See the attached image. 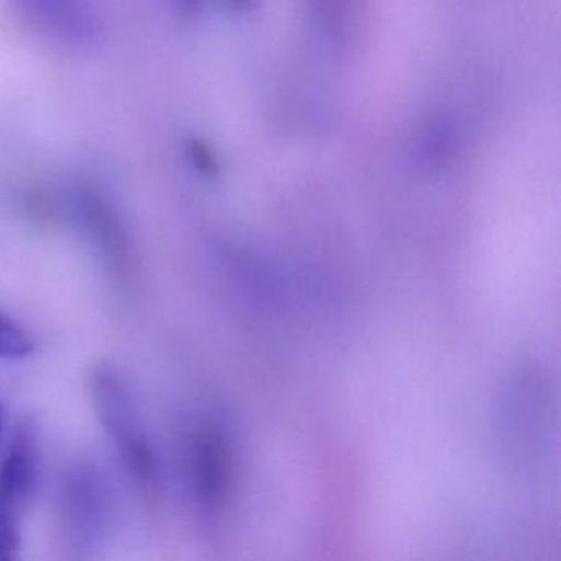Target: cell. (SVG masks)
Returning a JSON list of instances; mask_svg holds the SVG:
<instances>
[{
  "instance_id": "1",
  "label": "cell",
  "mask_w": 561,
  "mask_h": 561,
  "mask_svg": "<svg viewBox=\"0 0 561 561\" xmlns=\"http://www.w3.org/2000/svg\"><path fill=\"white\" fill-rule=\"evenodd\" d=\"M93 399L130 478L142 488H156L159 481L157 455L123 377L111 367L98 369L93 377Z\"/></svg>"
},
{
  "instance_id": "2",
  "label": "cell",
  "mask_w": 561,
  "mask_h": 561,
  "mask_svg": "<svg viewBox=\"0 0 561 561\" xmlns=\"http://www.w3.org/2000/svg\"><path fill=\"white\" fill-rule=\"evenodd\" d=\"M68 209L110 274L119 284L133 285L137 255L129 229L114 203L96 186L77 183L68 192Z\"/></svg>"
},
{
  "instance_id": "3",
  "label": "cell",
  "mask_w": 561,
  "mask_h": 561,
  "mask_svg": "<svg viewBox=\"0 0 561 561\" xmlns=\"http://www.w3.org/2000/svg\"><path fill=\"white\" fill-rule=\"evenodd\" d=\"M38 446L34 426L18 430L0 465V561L18 558L22 522L38 484Z\"/></svg>"
},
{
  "instance_id": "4",
  "label": "cell",
  "mask_w": 561,
  "mask_h": 561,
  "mask_svg": "<svg viewBox=\"0 0 561 561\" xmlns=\"http://www.w3.org/2000/svg\"><path fill=\"white\" fill-rule=\"evenodd\" d=\"M113 517V494L104 476L93 466L68 472L61 488V520L71 543L93 548L106 537Z\"/></svg>"
},
{
  "instance_id": "5",
  "label": "cell",
  "mask_w": 561,
  "mask_h": 561,
  "mask_svg": "<svg viewBox=\"0 0 561 561\" xmlns=\"http://www.w3.org/2000/svg\"><path fill=\"white\" fill-rule=\"evenodd\" d=\"M228 438L216 426H199L190 439V472L198 507L215 515L231 492L232 458Z\"/></svg>"
},
{
  "instance_id": "6",
  "label": "cell",
  "mask_w": 561,
  "mask_h": 561,
  "mask_svg": "<svg viewBox=\"0 0 561 561\" xmlns=\"http://www.w3.org/2000/svg\"><path fill=\"white\" fill-rule=\"evenodd\" d=\"M48 31L65 37L81 41L91 31L90 15L84 9L83 0H22Z\"/></svg>"
},
{
  "instance_id": "7",
  "label": "cell",
  "mask_w": 561,
  "mask_h": 561,
  "mask_svg": "<svg viewBox=\"0 0 561 561\" xmlns=\"http://www.w3.org/2000/svg\"><path fill=\"white\" fill-rule=\"evenodd\" d=\"M35 350L31 334L0 311V357L18 360L27 357Z\"/></svg>"
},
{
  "instance_id": "8",
  "label": "cell",
  "mask_w": 561,
  "mask_h": 561,
  "mask_svg": "<svg viewBox=\"0 0 561 561\" xmlns=\"http://www.w3.org/2000/svg\"><path fill=\"white\" fill-rule=\"evenodd\" d=\"M185 152L193 169L199 175L206 176V179H216L219 175L221 169H219L218 157L205 140L198 139V137H190L185 144Z\"/></svg>"
},
{
  "instance_id": "9",
  "label": "cell",
  "mask_w": 561,
  "mask_h": 561,
  "mask_svg": "<svg viewBox=\"0 0 561 561\" xmlns=\"http://www.w3.org/2000/svg\"><path fill=\"white\" fill-rule=\"evenodd\" d=\"M176 8L183 12V14H196L202 11L205 0H175Z\"/></svg>"
},
{
  "instance_id": "10",
  "label": "cell",
  "mask_w": 561,
  "mask_h": 561,
  "mask_svg": "<svg viewBox=\"0 0 561 561\" xmlns=\"http://www.w3.org/2000/svg\"><path fill=\"white\" fill-rule=\"evenodd\" d=\"M252 0H225V4L228 5L229 11L232 12H244L248 11L249 4Z\"/></svg>"
},
{
  "instance_id": "11",
  "label": "cell",
  "mask_w": 561,
  "mask_h": 561,
  "mask_svg": "<svg viewBox=\"0 0 561 561\" xmlns=\"http://www.w3.org/2000/svg\"><path fill=\"white\" fill-rule=\"evenodd\" d=\"M5 428H8V412H5L4 403L0 400V446L4 442Z\"/></svg>"
}]
</instances>
